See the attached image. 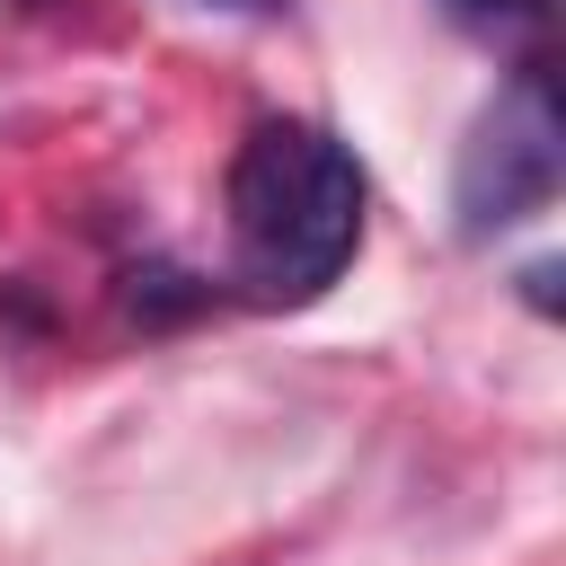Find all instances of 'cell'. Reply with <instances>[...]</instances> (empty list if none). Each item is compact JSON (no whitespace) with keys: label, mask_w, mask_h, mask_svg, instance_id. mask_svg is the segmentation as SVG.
Masks as SVG:
<instances>
[{"label":"cell","mask_w":566,"mask_h":566,"mask_svg":"<svg viewBox=\"0 0 566 566\" xmlns=\"http://www.w3.org/2000/svg\"><path fill=\"white\" fill-rule=\"evenodd\" d=\"M363 159L310 115H256L230 150V283L256 310H310L363 248Z\"/></svg>","instance_id":"1"},{"label":"cell","mask_w":566,"mask_h":566,"mask_svg":"<svg viewBox=\"0 0 566 566\" xmlns=\"http://www.w3.org/2000/svg\"><path fill=\"white\" fill-rule=\"evenodd\" d=\"M566 186V97H557V62H522L469 124L460 168H451V212L460 239H495L531 212H548Z\"/></svg>","instance_id":"2"},{"label":"cell","mask_w":566,"mask_h":566,"mask_svg":"<svg viewBox=\"0 0 566 566\" xmlns=\"http://www.w3.org/2000/svg\"><path fill=\"white\" fill-rule=\"evenodd\" d=\"M221 292L203 283V274H186V265H168V256H142V265H124V310L142 318V327H186V318H203Z\"/></svg>","instance_id":"3"},{"label":"cell","mask_w":566,"mask_h":566,"mask_svg":"<svg viewBox=\"0 0 566 566\" xmlns=\"http://www.w3.org/2000/svg\"><path fill=\"white\" fill-rule=\"evenodd\" d=\"M460 18H478V27H539L557 0H451Z\"/></svg>","instance_id":"4"},{"label":"cell","mask_w":566,"mask_h":566,"mask_svg":"<svg viewBox=\"0 0 566 566\" xmlns=\"http://www.w3.org/2000/svg\"><path fill=\"white\" fill-rule=\"evenodd\" d=\"M522 301H531L539 318L557 310V265H548V256H539V265H522Z\"/></svg>","instance_id":"5"},{"label":"cell","mask_w":566,"mask_h":566,"mask_svg":"<svg viewBox=\"0 0 566 566\" xmlns=\"http://www.w3.org/2000/svg\"><path fill=\"white\" fill-rule=\"evenodd\" d=\"M203 9H239V18H274L283 0H203Z\"/></svg>","instance_id":"6"},{"label":"cell","mask_w":566,"mask_h":566,"mask_svg":"<svg viewBox=\"0 0 566 566\" xmlns=\"http://www.w3.org/2000/svg\"><path fill=\"white\" fill-rule=\"evenodd\" d=\"M27 9H35V0H27Z\"/></svg>","instance_id":"7"}]
</instances>
